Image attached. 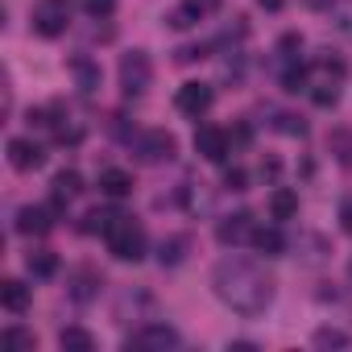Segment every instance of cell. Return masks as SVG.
<instances>
[{
  "mask_svg": "<svg viewBox=\"0 0 352 352\" xmlns=\"http://www.w3.org/2000/svg\"><path fill=\"white\" fill-rule=\"evenodd\" d=\"M216 298L236 315H261L274 302V278L249 257H220L212 270Z\"/></svg>",
  "mask_w": 352,
  "mask_h": 352,
  "instance_id": "obj_1",
  "label": "cell"
},
{
  "mask_svg": "<svg viewBox=\"0 0 352 352\" xmlns=\"http://www.w3.org/2000/svg\"><path fill=\"white\" fill-rule=\"evenodd\" d=\"M104 245L116 261H141L145 257V228L133 216H116L104 232Z\"/></svg>",
  "mask_w": 352,
  "mask_h": 352,
  "instance_id": "obj_2",
  "label": "cell"
},
{
  "mask_svg": "<svg viewBox=\"0 0 352 352\" xmlns=\"http://www.w3.org/2000/svg\"><path fill=\"white\" fill-rule=\"evenodd\" d=\"M30 21H34V34L63 38L67 25H71V0H38L34 13H30Z\"/></svg>",
  "mask_w": 352,
  "mask_h": 352,
  "instance_id": "obj_3",
  "label": "cell"
},
{
  "mask_svg": "<svg viewBox=\"0 0 352 352\" xmlns=\"http://www.w3.org/2000/svg\"><path fill=\"white\" fill-rule=\"evenodd\" d=\"M120 87H124V96H145L149 91V83H153V63H149V54L145 50H129V54H120Z\"/></svg>",
  "mask_w": 352,
  "mask_h": 352,
  "instance_id": "obj_4",
  "label": "cell"
},
{
  "mask_svg": "<svg viewBox=\"0 0 352 352\" xmlns=\"http://www.w3.org/2000/svg\"><path fill=\"white\" fill-rule=\"evenodd\" d=\"M174 149H179V141H174V133H166V129H149V133H141V137H137V157H141V162H149V166L170 162V157H174Z\"/></svg>",
  "mask_w": 352,
  "mask_h": 352,
  "instance_id": "obj_5",
  "label": "cell"
},
{
  "mask_svg": "<svg viewBox=\"0 0 352 352\" xmlns=\"http://www.w3.org/2000/svg\"><path fill=\"white\" fill-rule=\"evenodd\" d=\"M179 344H183V336L170 323H145L124 340V348H179Z\"/></svg>",
  "mask_w": 352,
  "mask_h": 352,
  "instance_id": "obj_6",
  "label": "cell"
},
{
  "mask_svg": "<svg viewBox=\"0 0 352 352\" xmlns=\"http://www.w3.org/2000/svg\"><path fill=\"white\" fill-rule=\"evenodd\" d=\"M212 100H216L212 83L191 79V83H183V87H179V96H174V108H179L183 116H204V112L212 108Z\"/></svg>",
  "mask_w": 352,
  "mask_h": 352,
  "instance_id": "obj_7",
  "label": "cell"
},
{
  "mask_svg": "<svg viewBox=\"0 0 352 352\" xmlns=\"http://www.w3.org/2000/svg\"><path fill=\"white\" fill-rule=\"evenodd\" d=\"M228 145H232V137H228L220 124H199V129H195V153H199V157L224 162V157H228Z\"/></svg>",
  "mask_w": 352,
  "mask_h": 352,
  "instance_id": "obj_8",
  "label": "cell"
},
{
  "mask_svg": "<svg viewBox=\"0 0 352 352\" xmlns=\"http://www.w3.org/2000/svg\"><path fill=\"white\" fill-rule=\"evenodd\" d=\"M9 162H13V170H21V174L42 170V166H46V149H42L38 141H30V137H13V141H9Z\"/></svg>",
  "mask_w": 352,
  "mask_h": 352,
  "instance_id": "obj_9",
  "label": "cell"
},
{
  "mask_svg": "<svg viewBox=\"0 0 352 352\" xmlns=\"http://www.w3.org/2000/svg\"><path fill=\"white\" fill-rule=\"evenodd\" d=\"M54 228V208H46V204H25L21 212H17V232L21 236H46Z\"/></svg>",
  "mask_w": 352,
  "mask_h": 352,
  "instance_id": "obj_10",
  "label": "cell"
},
{
  "mask_svg": "<svg viewBox=\"0 0 352 352\" xmlns=\"http://www.w3.org/2000/svg\"><path fill=\"white\" fill-rule=\"evenodd\" d=\"M216 241H220V245H241V241H253V216H249V212L224 216V220L216 224Z\"/></svg>",
  "mask_w": 352,
  "mask_h": 352,
  "instance_id": "obj_11",
  "label": "cell"
},
{
  "mask_svg": "<svg viewBox=\"0 0 352 352\" xmlns=\"http://www.w3.org/2000/svg\"><path fill=\"white\" fill-rule=\"evenodd\" d=\"M100 191H104L108 199H124V195H133V174L120 170V166L100 170Z\"/></svg>",
  "mask_w": 352,
  "mask_h": 352,
  "instance_id": "obj_12",
  "label": "cell"
},
{
  "mask_svg": "<svg viewBox=\"0 0 352 352\" xmlns=\"http://www.w3.org/2000/svg\"><path fill=\"white\" fill-rule=\"evenodd\" d=\"M50 191H54V208H63V204L79 199V195H83V179H79V170H58V174H54V183H50Z\"/></svg>",
  "mask_w": 352,
  "mask_h": 352,
  "instance_id": "obj_13",
  "label": "cell"
},
{
  "mask_svg": "<svg viewBox=\"0 0 352 352\" xmlns=\"http://www.w3.org/2000/svg\"><path fill=\"white\" fill-rule=\"evenodd\" d=\"M0 302H5V311H13V315L30 311V286L17 282V278H5L0 282Z\"/></svg>",
  "mask_w": 352,
  "mask_h": 352,
  "instance_id": "obj_14",
  "label": "cell"
},
{
  "mask_svg": "<svg viewBox=\"0 0 352 352\" xmlns=\"http://www.w3.org/2000/svg\"><path fill=\"white\" fill-rule=\"evenodd\" d=\"M270 216H274V220H294V216H298V191L274 187V191H270Z\"/></svg>",
  "mask_w": 352,
  "mask_h": 352,
  "instance_id": "obj_15",
  "label": "cell"
},
{
  "mask_svg": "<svg viewBox=\"0 0 352 352\" xmlns=\"http://www.w3.org/2000/svg\"><path fill=\"white\" fill-rule=\"evenodd\" d=\"M25 270L34 278H54L58 274V253L54 249H34V253H25Z\"/></svg>",
  "mask_w": 352,
  "mask_h": 352,
  "instance_id": "obj_16",
  "label": "cell"
},
{
  "mask_svg": "<svg viewBox=\"0 0 352 352\" xmlns=\"http://www.w3.org/2000/svg\"><path fill=\"white\" fill-rule=\"evenodd\" d=\"M253 249L265 257H282L286 253V236L278 228H253Z\"/></svg>",
  "mask_w": 352,
  "mask_h": 352,
  "instance_id": "obj_17",
  "label": "cell"
},
{
  "mask_svg": "<svg viewBox=\"0 0 352 352\" xmlns=\"http://www.w3.org/2000/svg\"><path fill=\"white\" fill-rule=\"evenodd\" d=\"M96 294H100V274L75 270V278H71V298H75V302H87V298H96Z\"/></svg>",
  "mask_w": 352,
  "mask_h": 352,
  "instance_id": "obj_18",
  "label": "cell"
},
{
  "mask_svg": "<svg viewBox=\"0 0 352 352\" xmlns=\"http://www.w3.org/2000/svg\"><path fill=\"white\" fill-rule=\"evenodd\" d=\"M187 249H191V236H166V241L157 245V261H162V265H179V261L187 257Z\"/></svg>",
  "mask_w": 352,
  "mask_h": 352,
  "instance_id": "obj_19",
  "label": "cell"
},
{
  "mask_svg": "<svg viewBox=\"0 0 352 352\" xmlns=\"http://www.w3.org/2000/svg\"><path fill=\"white\" fill-rule=\"evenodd\" d=\"M58 348H63V352H91L96 340H91V331H83V327H63V331H58Z\"/></svg>",
  "mask_w": 352,
  "mask_h": 352,
  "instance_id": "obj_20",
  "label": "cell"
},
{
  "mask_svg": "<svg viewBox=\"0 0 352 352\" xmlns=\"http://www.w3.org/2000/svg\"><path fill=\"white\" fill-rule=\"evenodd\" d=\"M282 87H286V91H298V87H307V63H298L294 54H290V63L282 67Z\"/></svg>",
  "mask_w": 352,
  "mask_h": 352,
  "instance_id": "obj_21",
  "label": "cell"
},
{
  "mask_svg": "<svg viewBox=\"0 0 352 352\" xmlns=\"http://www.w3.org/2000/svg\"><path fill=\"white\" fill-rule=\"evenodd\" d=\"M71 71H75V79H79V87H83L87 96H91V91L100 87V71H96V67H91L87 58H75V63H71Z\"/></svg>",
  "mask_w": 352,
  "mask_h": 352,
  "instance_id": "obj_22",
  "label": "cell"
},
{
  "mask_svg": "<svg viewBox=\"0 0 352 352\" xmlns=\"http://www.w3.org/2000/svg\"><path fill=\"white\" fill-rule=\"evenodd\" d=\"M199 17H204V13H199V9L191 5V0H183V5L170 13V25H174V30H191V25H195Z\"/></svg>",
  "mask_w": 352,
  "mask_h": 352,
  "instance_id": "obj_23",
  "label": "cell"
},
{
  "mask_svg": "<svg viewBox=\"0 0 352 352\" xmlns=\"http://www.w3.org/2000/svg\"><path fill=\"white\" fill-rule=\"evenodd\" d=\"M116 216H120V212H104V208H96V212L83 216V232H108V224H112Z\"/></svg>",
  "mask_w": 352,
  "mask_h": 352,
  "instance_id": "obj_24",
  "label": "cell"
},
{
  "mask_svg": "<svg viewBox=\"0 0 352 352\" xmlns=\"http://www.w3.org/2000/svg\"><path fill=\"white\" fill-rule=\"evenodd\" d=\"M0 340H5V348H34L38 344L34 331H25V327H5V331H0Z\"/></svg>",
  "mask_w": 352,
  "mask_h": 352,
  "instance_id": "obj_25",
  "label": "cell"
},
{
  "mask_svg": "<svg viewBox=\"0 0 352 352\" xmlns=\"http://www.w3.org/2000/svg\"><path fill=\"white\" fill-rule=\"evenodd\" d=\"M311 100H315L319 108H336V100H340V91H336V79H327V83H315Z\"/></svg>",
  "mask_w": 352,
  "mask_h": 352,
  "instance_id": "obj_26",
  "label": "cell"
},
{
  "mask_svg": "<svg viewBox=\"0 0 352 352\" xmlns=\"http://www.w3.org/2000/svg\"><path fill=\"white\" fill-rule=\"evenodd\" d=\"M315 348H348V336H344V331L323 327V331H315Z\"/></svg>",
  "mask_w": 352,
  "mask_h": 352,
  "instance_id": "obj_27",
  "label": "cell"
},
{
  "mask_svg": "<svg viewBox=\"0 0 352 352\" xmlns=\"http://www.w3.org/2000/svg\"><path fill=\"white\" fill-rule=\"evenodd\" d=\"M224 187H228V191H249V174H245L241 166H228V170H224Z\"/></svg>",
  "mask_w": 352,
  "mask_h": 352,
  "instance_id": "obj_28",
  "label": "cell"
},
{
  "mask_svg": "<svg viewBox=\"0 0 352 352\" xmlns=\"http://www.w3.org/2000/svg\"><path fill=\"white\" fill-rule=\"evenodd\" d=\"M278 129H282V133H290V137H302V133H307V124H302L298 116H290V112H282V116H278Z\"/></svg>",
  "mask_w": 352,
  "mask_h": 352,
  "instance_id": "obj_29",
  "label": "cell"
},
{
  "mask_svg": "<svg viewBox=\"0 0 352 352\" xmlns=\"http://www.w3.org/2000/svg\"><path fill=\"white\" fill-rule=\"evenodd\" d=\"M83 9H87V17H108L116 9V0H83Z\"/></svg>",
  "mask_w": 352,
  "mask_h": 352,
  "instance_id": "obj_30",
  "label": "cell"
},
{
  "mask_svg": "<svg viewBox=\"0 0 352 352\" xmlns=\"http://www.w3.org/2000/svg\"><path fill=\"white\" fill-rule=\"evenodd\" d=\"M319 71H323L327 79H340V75H344V58H331V54H323V58H319Z\"/></svg>",
  "mask_w": 352,
  "mask_h": 352,
  "instance_id": "obj_31",
  "label": "cell"
},
{
  "mask_svg": "<svg viewBox=\"0 0 352 352\" xmlns=\"http://www.w3.org/2000/svg\"><path fill=\"white\" fill-rule=\"evenodd\" d=\"M195 58H208V46H183L179 50V63H195Z\"/></svg>",
  "mask_w": 352,
  "mask_h": 352,
  "instance_id": "obj_32",
  "label": "cell"
},
{
  "mask_svg": "<svg viewBox=\"0 0 352 352\" xmlns=\"http://www.w3.org/2000/svg\"><path fill=\"white\" fill-rule=\"evenodd\" d=\"M340 228H344V232H352V199H344V204H340Z\"/></svg>",
  "mask_w": 352,
  "mask_h": 352,
  "instance_id": "obj_33",
  "label": "cell"
},
{
  "mask_svg": "<svg viewBox=\"0 0 352 352\" xmlns=\"http://www.w3.org/2000/svg\"><path fill=\"white\" fill-rule=\"evenodd\" d=\"M191 5H195V9H199L204 17H208V13H216V9L224 5V0H191Z\"/></svg>",
  "mask_w": 352,
  "mask_h": 352,
  "instance_id": "obj_34",
  "label": "cell"
},
{
  "mask_svg": "<svg viewBox=\"0 0 352 352\" xmlns=\"http://www.w3.org/2000/svg\"><path fill=\"white\" fill-rule=\"evenodd\" d=\"M228 137H232V145H249V137H253V133H249V124H241V129H236V133H228Z\"/></svg>",
  "mask_w": 352,
  "mask_h": 352,
  "instance_id": "obj_35",
  "label": "cell"
},
{
  "mask_svg": "<svg viewBox=\"0 0 352 352\" xmlns=\"http://www.w3.org/2000/svg\"><path fill=\"white\" fill-rule=\"evenodd\" d=\"M340 25L352 34V5H344V9H340Z\"/></svg>",
  "mask_w": 352,
  "mask_h": 352,
  "instance_id": "obj_36",
  "label": "cell"
},
{
  "mask_svg": "<svg viewBox=\"0 0 352 352\" xmlns=\"http://www.w3.org/2000/svg\"><path fill=\"white\" fill-rule=\"evenodd\" d=\"M257 5H261V9H270V13H274V9H282V5H286V0H257Z\"/></svg>",
  "mask_w": 352,
  "mask_h": 352,
  "instance_id": "obj_37",
  "label": "cell"
},
{
  "mask_svg": "<svg viewBox=\"0 0 352 352\" xmlns=\"http://www.w3.org/2000/svg\"><path fill=\"white\" fill-rule=\"evenodd\" d=\"M348 278H352V261H348Z\"/></svg>",
  "mask_w": 352,
  "mask_h": 352,
  "instance_id": "obj_38",
  "label": "cell"
}]
</instances>
